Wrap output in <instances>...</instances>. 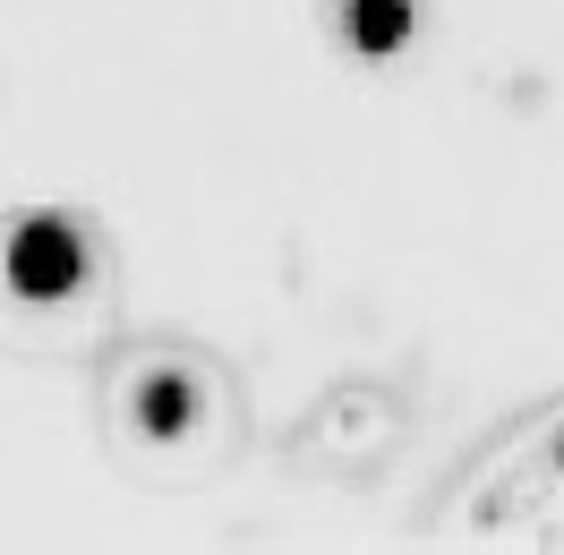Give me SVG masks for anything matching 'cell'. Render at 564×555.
<instances>
[{
    "instance_id": "cell-3",
    "label": "cell",
    "mask_w": 564,
    "mask_h": 555,
    "mask_svg": "<svg viewBox=\"0 0 564 555\" xmlns=\"http://www.w3.org/2000/svg\"><path fill=\"white\" fill-rule=\"evenodd\" d=\"M325 18H334V43L359 52V61H393L411 26H420V0H325Z\"/></svg>"
},
{
    "instance_id": "cell-1",
    "label": "cell",
    "mask_w": 564,
    "mask_h": 555,
    "mask_svg": "<svg viewBox=\"0 0 564 555\" xmlns=\"http://www.w3.org/2000/svg\"><path fill=\"white\" fill-rule=\"evenodd\" d=\"M104 436L138 479L188 487L240 453V411L197 350H138L104 384Z\"/></svg>"
},
{
    "instance_id": "cell-2",
    "label": "cell",
    "mask_w": 564,
    "mask_h": 555,
    "mask_svg": "<svg viewBox=\"0 0 564 555\" xmlns=\"http://www.w3.org/2000/svg\"><path fill=\"white\" fill-rule=\"evenodd\" d=\"M86 274H95V240L77 231L69 214H35L9 240V291H18V308H52V300L86 291Z\"/></svg>"
}]
</instances>
